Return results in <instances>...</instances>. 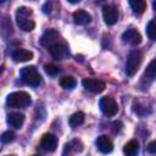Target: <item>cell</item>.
<instances>
[{
  "label": "cell",
  "instance_id": "cell-1",
  "mask_svg": "<svg viewBox=\"0 0 156 156\" xmlns=\"http://www.w3.org/2000/svg\"><path fill=\"white\" fill-rule=\"evenodd\" d=\"M16 22L17 26L24 30V32H30L35 27V22L33 20V11L29 7L22 6L18 7L16 11Z\"/></svg>",
  "mask_w": 156,
  "mask_h": 156
},
{
  "label": "cell",
  "instance_id": "cell-2",
  "mask_svg": "<svg viewBox=\"0 0 156 156\" xmlns=\"http://www.w3.org/2000/svg\"><path fill=\"white\" fill-rule=\"evenodd\" d=\"M6 102L12 108H23L30 105L32 99L30 95L26 91H15L7 96Z\"/></svg>",
  "mask_w": 156,
  "mask_h": 156
},
{
  "label": "cell",
  "instance_id": "cell-3",
  "mask_svg": "<svg viewBox=\"0 0 156 156\" xmlns=\"http://www.w3.org/2000/svg\"><path fill=\"white\" fill-rule=\"evenodd\" d=\"M143 61V52L140 50H132L128 54L126 62V73L128 77H133L139 69Z\"/></svg>",
  "mask_w": 156,
  "mask_h": 156
},
{
  "label": "cell",
  "instance_id": "cell-4",
  "mask_svg": "<svg viewBox=\"0 0 156 156\" xmlns=\"http://www.w3.org/2000/svg\"><path fill=\"white\" fill-rule=\"evenodd\" d=\"M21 79L30 87H38L41 83V77L34 66H26L21 69Z\"/></svg>",
  "mask_w": 156,
  "mask_h": 156
},
{
  "label": "cell",
  "instance_id": "cell-5",
  "mask_svg": "<svg viewBox=\"0 0 156 156\" xmlns=\"http://www.w3.org/2000/svg\"><path fill=\"white\" fill-rule=\"evenodd\" d=\"M100 110L105 116L113 117L118 112V105L112 98L105 96L100 100Z\"/></svg>",
  "mask_w": 156,
  "mask_h": 156
},
{
  "label": "cell",
  "instance_id": "cell-6",
  "mask_svg": "<svg viewBox=\"0 0 156 156\" xmlns=\"http://www.w3.org/2000/svg\"><path fill=\"white\" fill-rule=\"evenodd\" d=\"M60 34L56 29H48L40 38V44L48 49H51L60 41Z\"/></svg>",
  "mask_w": 156,
  "mask_h": 156
},
{
  "label": "cell",
  "instance_id": "cell-7",
  "mask_svg": "<svg viewBox=\"0 0 156 156\" xmlns=\"http://www.w3.org/2000/svg\"><path fill=\"white\" fill-rule=\"evenodd\" d=\"M118 10L113 5H106L102 7V17L107 26H113L118 21Z\"/></svg>",
  "mask_w": 156,
  "mask_h": 156
},
{
  "label": "cell",
  "instance_id": "cell-8",
  "mask_svg": "<svg viewBox=\"0 0 156 156\" xmlns=\"http://www.w3.org/2000/svg\"><path fill=\"white\" fill-rule=\"evenodd\" d=\"M82 84L87 90H89L91 93H101V91H104V89L106 87L102 80L95 79V78H85L82 80Z\"/></svg>",
  "mask_w": 156,
  "mask_h": 156
},
{
  "label": "cell",
  "instance_id": "cell-9",
  "mask_svg": "<svg viewBox=\"0 0 156 156\" xmlns=\"http://www.w3.org/2000/svg\"><path fill=\"white\" fill-rule=\"evenodd\" d=\"M122 40H123V43L134 46V45H138L141 43V35L136 29L129 28L122 34Z\"/></svg>",
  "mask_w": 156,
  "mask_h": 156
},
{
  "label": "cell",
  "instance_id": "cell-10",
  "mask_svg": "<svg viewBox=\"0 0 156 156\" xmlns=\"http://www.w3.org/2000/svg\"><path fill=\"white\" fill-rule=\"evenodd\" d=\"M40 147L45 151H55L57 147V138L50 133L44 134L40 139Z\"/></svg>",
  "mask_w": 156,
  "mask_h": 156
},
{
  "label": "cell",
  "instance_id": "cell-11",
  "mask_svg": "<svg viewBox=\"0 0 156 156\" xmlns=\"http://www.w3.org/2000/svg\"><path fill=\"white\" fill-rule=\"evenodd\" d=\"M50 52H51V56L55 58V60H65L69 56V50H68V46L65 44V43H58L56 44L55 46H52L50 49Z\"/></svg>",
  "mask_w": 156,
  "mask_h": 156
},
{
  "label": "cell",
  "instance_id": "cell-12",
  "mask_svg": "<svg viewBox=\"0 0 156 156\" xmlns=\"http://www.w3.org/2000/svg\"><path fill=\"white\" fill-rule=\"evenodd\" d=\"M95 144H96L98 150H99L100 152H102V154H108V152H111V151L113 150V144H112V141H111L106 135H100V136H98Z\"/></svg>",
  "mask_w": 156,
  "mask_h": 156
},
{
  "label": "cell",
  "instance_id": "cell-13",
  "mask_svg": "<svg viewBox=\"0 0 156 156\" xmlns=\"http://www.w3.org/2000/svg\"><path fill=\"white\" fill-rule=\"evenodd\" d=\"M73 21L78 26H85L91 22V16L85 10H77L73 12Z\"/></svg>",
  "mask_w": 156,
  "mask_h": 156
},
{
  "label": "cell",
  "instance_id": "cell-14",
  "mask_svg": "<svg viewBox=\"0 0 156 156\" xmlns=\"http://www.w3.org/2000/svg\"><path fill=\"white\" fill-rule=\"evenodd\" d=\"M83 151V144L78 139H73L71 143H67L63 149V156H71L73 152Z\"/></svg>",
  "mask_w": 156,
  "mask_h": 156
},
{
  "label": "cell",
  "instance_id": "cell-15",
  "mask_svg": "<svg viewBox=\"0 0 156 156\" xmlns=\"http://www.w3.org/2000/svg\"><path fill=\"white\" fill-rule=\"evenodd\" d=\"M12 58L15 62H26L33 58V52L26 49H16L12 52Z\"/></svg>",
  "mask_w": 156,
  "mask_h": 156
},
{
  "label": "cell",
  "instance_id": "cell-16",
  "mask_svg": "<svg viewBox=\"0 0 156 156\" xmlns=\"http://www.w3.org/2000/svg\"><path fill=\"white\" fill-rule=\"evenodd\" d=\"M7 122L15 129H20L24 123V115L20 112H12L7 116Z\"/></svg>",
  "mask_w": 156,
  "mask_h": 156
},
{
  "label": "cell",
  "instance_id": "cell-17",
  "mask_svg": "<svg viewBox=\"0 0 156 156\" xmlns=\"http://www.w3.org/2000/svg\"><path fill=\"white\" fill-rule=\"evenodd\" d=\"M123 152L126 156H136L139 152V143L135 139L129 140L124 146H123Z\"/></svg>",
  "mask_w": 156,
  "mask_h": 156
},
{
  "label": "cell",
  "instance_id": "cell-18",
  "mask_svg": "<svg viewBox=\"0 0 156 156\" xmlns=\"http://www.w3.org/2000/svg\"><path fill=\"white\" fill-rule=\"evenodd\" d=\"M143 78L149 79V80H152V79L156 78V58H154L152 61H150V63L146 66Z\"/></svg>",
  "mask_w": 156,
  "mask_h": 156
},
{
  "label": "cell",
  "instance_id": "cell-19",
  "mask_svg": "<svg viewBox=\"0 0 156 156\" xmlns=\"http://www.w3.org/2000/svg\"><path fill=\"white\" fill-rule=\"evenodd\" d=\"M69 126L72 128H77L79 127L80 124L84 123V113L82 111H78V112H74L71 117H69Z\"/></svg>",
  "mask_w": 156,
  "mask_h": 156
},
{
  "label": "cell",
  "instance_id": "cell-20",
  "mask_svg": "<svg viewBox=\"0 0 156 156\" xmlns=\"http://www.w3.org/2000/svg\"><path fill=\"white\" fill-rule=\"evenodd\" d=\"M129 5L135 13H143L144 10L146 9V2L144 0H130Z\"/></svg>",
  "mask_w": 156,
  "mask_h": 156
},
{
  "label": "cell",
  "instance_id": "cell-21",
  "mask_svg": "<svg viewBox=\"0 0 156 156\" xmlns=\"http://www.w3.org/2000/svg\"><path fill=\"white\" fill-rule=\"evenodd\" d=\"M60 85H61L63 89H73V88L77 85V80H76L73 77L67 76V77L61 78V80H60Z\"/></svg>",
  "mask_w": 156,
  "mask_h": 156
},
{
  "label": "cell",
  "instance_id": "cell-22",
  "mask_svg": "<svg viewBox=\"0 0 156 156\" xmlns=\"http://www.w3.org/2000/svg\"><path fill=\"white\" fill-rule=\"evenodd\" d=\"M146 34L150 39L156 40V21H150L146 26Z\"/></svg>",
  "mask_w": 156,
  "mask_h": 156
},
{
  "label": "cell",
  "instance_id": "cell-23",
  "mask_svg": "<svg viewBox=\"0 0 156 156\" xmlns=\"http://www.w3.org/2000/svg\"><path fill=\"white\" fill-rule=\"evenodd\" d=\"M44 71H45L49 76H56V74L60 72V68H58L56 65H54V63H46V65L44 66Z\"/></svg>",
  "mask_w": 156,
  "mask_h": 156
},
{
  "label": "cell",
  "instance_id": "cell-24",
  "mask_svg": "<svg viewBox=\"0 0 156 156\" xmlns=\"http://www.w3.org/2000/svg\"><path fill=\"white\" fill-rule=\"evenodd\" d=\"M13 139H15V133L11 132V130H7V132L2 133V135H1V141H2L4 144H9V143H11Z\"/></svg>",
  "mask_w": 156,
  "mask_h": 156
},
{
  "label": "cell",
  "instance_id": "cell-25",
  "mask_svg": "<svg viewBox=\"0 0 156 156\" xmlns=\"http://www.w3.org/2000/svg\"><path fill=\"white\" fill-rule=\"evenodd\" d=\"M147 151L150 154H156V140L155 141H151L149 145H147Z\"/></svg>",
  "mask_w": 156,
  "mask_h": 156
},
{
  "label": "cell",
  "instance_id": "cell-26",
  "mask_svg": "<svg viewBox=\"0 0 156 156\" xmlns=\"http://www.w3.org/2000/svg\"><path fill=\"white\" fill-rule=\"evenodd\" d=\"M43 12L44 13H50L51 12V4L50 2H45L43 6Z\"/></svg>",
  "mask_w": 156,
  "mask_h": 156
},
{
  "label": "cell",
  "instance_id": "cell-27",
  "mask_svg": "<svg viewBox=\"0 0 156 156\" xmlns=\"http://www.w3.org/2000/svg\"><path fill=\"white\" fill-rule=\"evenodd\" d=\"M152 7H154V10L156 11V1H154V2H152Z\"/></svg>",
  "mask_w": 156,
  "mask_h": 156
},
{
  "label": "cell",
  "instance_id": "cell-28",
  "mask_svg": "<svg viewBox=\"0 0 156 156\" xmlns=\"http://www.w3.org/2000/svg\"><path fill=\"white\" fill-rule=\"evenodd\" d=\"M33 156H39V155H33Z\"/></svg>",
  "mask_w": 156,
  "mask_h": 156
},
{
  "label": "cell",
  "instance_id": "cell-29",
  "mask_svg": "<svg viewBox=\"0 0 156 156\" xmlns=\"http://www.w3.org/2000/svg\"><path fill=\"white\" fill-rule=\"evenodd\" d=\"M10 156H11V155H10Z\"/></svg>",
  "mask_w": 156,
  "mask_h": 156
}]
</instances>
